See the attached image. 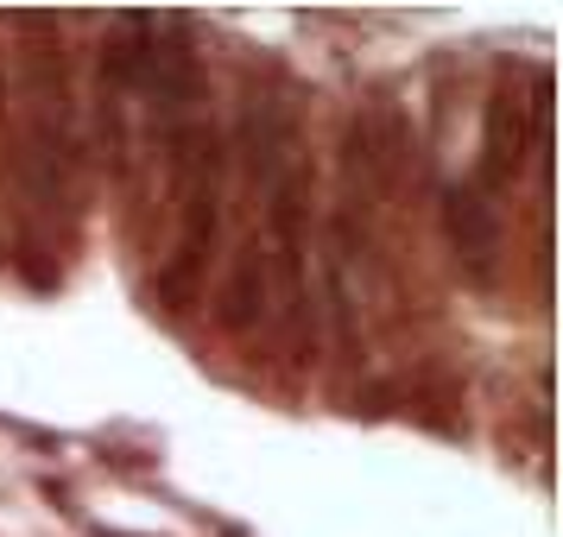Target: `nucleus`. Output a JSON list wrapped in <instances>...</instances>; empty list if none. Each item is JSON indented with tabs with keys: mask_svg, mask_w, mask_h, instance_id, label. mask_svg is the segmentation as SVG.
<instances>
[{
	"mask_svg": "<svg viewBox=\"0 0 563 537\" xmlns=\"http://www.w3.org/2000/svg\"><path fill=\"white\" fill-rule=\"evenodd\" d=\"M165 190H172V254L158 259V298L190 310L209 284V259L222 240V197H229V139L216 121H197L165 146Z\"/></svg>",
	"mask_w": 563,
	"mask_h": 537,
	"instance_id": "nucleus-1",
	"label": "nucleus"
},
{
	"mask_svg": "<svg viewBox=\"0 0 563 537\" xmlns=\"http://www.w3.org/2000/svg\"><path fill=\"white\" fill-rule=\"evenodd\" d=\"M544 146V77H532V108L500 96V102L487 108V139H482V183L487 190H507L519 178V165L526 153ZM475 183V190H482Z\"/></svg>",
	"mask_w": 563,
	"mask_h": 537,
	"instance_id": "nucleus-2",
	"label": "nucleus"
},
{
	"mask_svg": "<svg viewBox=\"0 0 563 537\" xmlns=\"http://www.w3.org/2000/svg\"><path fill=\"white\" fill-rule=\"evenodd\" d=\"M443 234H450V254L475 284H494L500 272V209L487 190L475 183H450L443 190Z\"/></svg>",
	"mask_w": 563,
	"mask_h": 537,
	"instance_id": "nucleus-3",
	"label": "nucleus"
},
{
	"mask_svg": "<svg viewBox=\"0 0 563 537\" xmlns=\"http://www.w3.org/2000/svg\"><path fill=\"white\" fill-rule=\"evenodd\" d=\"M266 316H273V279H266L260 240H247V247L234 254V266H229V284H222V329L247 342Z\"/></svg>",
	"mask_w": 563,
	"mask_h": 537,
	"instance_id": "nucleus-4",
	"label": "nucleus"
}]
</instances>
